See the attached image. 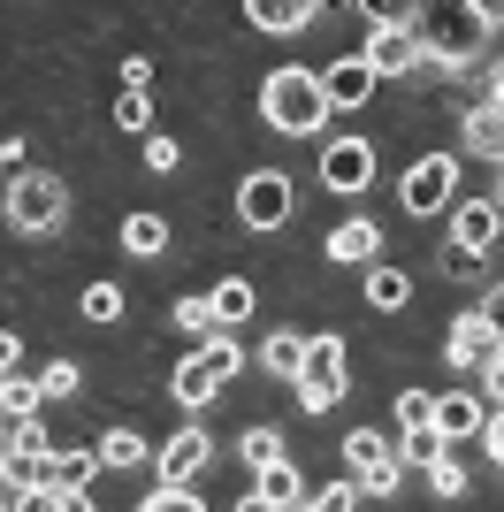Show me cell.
I'll list each match as a JSON object with an SVG mask.
<instances>
[{
	"label": "cell",
	"mask_w": 504,
	"mask_h": 512,
	"mask_svg": "<svg viewBox=\"0 0 504 512\" xmlns=\"http://www.w3.org/2000/svg\"><path fill=\"white\" fill-rule=\"evenodd\" d=\"M146 169H153V176H176V169H184V146H176V138H161V130H146Z\"/></svg>",
	"instance_id": "cell-37"
},
{
	"label": "cell",
	"mask_w": 504,
	"mask_h": 512,
	"mask_svg": "<svg viewBox=\"0 0 504 512\" xmlns=\"http://www.w3.org/2000/svg\"><path fill=\"white\" fill-rule=\"evenodd\" d=\"M16 367H23V337L8 329V337H0V375H16Z\"/></svg>",
	"instance_id": "cell-40"
},
{
	"label": "cell",
	"mask_w": 504,
	"mask_h": 512,
	"mask_svg": "<svg viewBox=\"0 0 504 512\" xmlns=\"http://www.w3.org/2000/svg\"><path fill=\"white\" fill-rule=\"evenodd\" d=\"M459 153H466V161L504 169V107H497V100H466V115H459Z\"/></svg>",
	"instance_id": "cell-13"
},
{
	"label": "cell",
	"mask_w": 504,
	"mask_h": 512,
	"mask_svg": "<svg viewBox=\"0 0 504 512\" xmlns=\"http://www.w3.org/2000/svg\"><path fill=\"white\" fill-rule=\"evenodd\" d=\"M321 8H329V0H245V23H252V31H268V39H298Z\"/></svg>",
	"instance_id": "cell-17"
},
{
	"label": "cell",
	"mask_w": 504,
	"mask_h": 512,
	"mask_svg": "<svg viewBox=\"0 0 504 512\" xmlns=\"http://www.w3.org/2000/svg\"><path fill=\"white\" fill-rule=\"evenodd\" d=\"M39 383H46V398L62 406V398H84V390H92V375H84L77 360H46V367H39Z\"/></svg>",
	"instance_id": "cell-32"
},
{
	"label": "cell",
	"mask_w": 504,
	"mask_h": 512,
	"mask_svg": "<svg viewBox=\"0 0 504 512\" xmlns=\"http://www.w3.org/2000/svg\"><path fill=\"white\" fill-rule=\"evenodd\" d=\"M482 444H489V459H497V482H504V406L489 413V436H482Z\"/></svg>",
	"instance_id": "cell-39"
},
{
	"label": "cell",
	"mask_w": 504,
	"mask_h": 512,
	"mask_svg": "<svg viewBox=\"0 0 504 512\" xmlns=\"http://www.w3.org/2000/svg\"><path fill=\"white\" fill-rule=\"evenodd\" d=\"M359 497H367V490H359V474H352V482H306V512H352Z\"/></svg>",
	"instance_id": "cell-33"
},
{
	"label": "cell",
	"mask_w": 504,
	"mask_h": 512,
	"mask_svg": "<svg viewBox=\"0 0 504 512\" xmlns=\"http://www.w3.org/2000/svg\"><path fill=\"white\" fill-rule=\"evenodd\" d=\"M420 39L436 62H451L459 77L489 69V39H497V8L489 0H420Z\"/></svg>",
	"instance_id": "cell-1"
},
{
	"label": "cell",
	"mask_w": 504,
	"mask_h": 512,
	"mask_svg": "<svg viewBox=\"0 0 504 512\" xmlns=\"http://www.w3.org/2000/svg\"><path fill=\"white\" fill-rule=\"evenodd\" d=\"M428 490H436L443 505H459V497H466V467H459V451H451L443 467H428Z\"/></svg>",
	"instance_id": "cell-36"
},
{
	"label": "cell",
	"mask_w": 504,
	"mask_h": 512,
	"mask_svg": "<svg viewBox=\"0 0 504 512\" xmlns=\"http://www.w3.org/2000/svg\"><path fill=\"white\" fill-rule=\"evenodd\" d=\"M207 467H214V428H207V413H191V421L153 451V474H161V482H207Z\"/></svg>",
	"instance_id": "cell-8"
},
{
	"label": "cell",
	"mask_w": 504,
	"mask_h": 512,
	"mask_svg": "<svg viewBox=\"0 0 504 512\" xmlns=\"http://www.w3.org/2000/svg\"><path fill=\"white\" fill-rule=\"evenodd\" d=\"M451 199H459V153H420L413 169L398 176V207L413 214V222L451 214Z\"/></svg>",
	"instance_id": "cell-6"
},
{
	"label": "cell",
	"mask_w": 504,
	"mask_h": 512,
	"mask_svg": "<svg viewBox=\"0 0 504 512\" xmlns=\"http://www.w3.org/2000/svg\"><path fill=\"white\" fill-rule=\"evenodd\" d=\"M252 100H260V123H268L275 138H321V123L336 115V107H329V85H321V69H298V62L268 69Z\"/></svg>",
	"instance_id": "cell-2"
},
{
	"label": "cell",
	"mask_w": 504,
	"mask_h": 512,
	"mask_svg": "<svg viewBox=\"0 0 504 512\" xmlns=\"http://www.w3.org/2000/svg\"><path fill=\"white\" fill-rule=\"evenodd\" d=\"M252 306H260V283H252V276H222V283H214V314H222V329L252 321Z\"/></svg>",
	"instance_id": "cell-27"
},
{
	"label": "cell",
	"mask_w": 504,
	"mask_h": 512,
	"mask_svg": "<svg viewBox=\"0 0 504 512\" xmlns=\"http://www.w3.org/2000/svg\"><path fill=\"white\" fill-rule=\"evenodd\" d=\"M420 421H436V390H398L390 398V428H420Z\"/></svg>",
	"instance_id": "cell-34"
},
{
	"label": "cell",
	"mask_w": 504,
	"mask_h": 512,
	"mask_svg": "<svg viewBox=\"0 0 504 512\" xmlns=\"http://www.w3.org/2000/svg\"><path fill=\"white\" fill-rule=\"evenodd\" d=\"M168 321H176L184 337H214V329H222V314H214V291H184V299L168 306Z\"/></svg>",
	"instance_id": "cell-28"
},
{
	"label": "cell",
	"mask_w": 504,
	"mask_h": 512,
	"mask_svg": "<svg viewBox=\"0 0 504 512\" xmlns=\"http://www.w3.org/2000/svg\"><path fill=\"white\" fill-rule=\"evenodd\" d=\"M100 459H107V474H138V467H146V436H138L130 421H107Z\"/></svg>",
	"instance_id": "cell-26"
},
{
	"label": "cell",
	"mask_w": 504,
	"mask_h": 512,
	"mask_svg": "<svg viewBox=\"0 0 504 512\" xmlns=\"http://www.w3.org/2000/svg\"><path fill=\"white\" fill-rule=\"evenodd\" d=\"M8 230L46 245V237L69 230V184L54 169H16L8 176Z\"/></svg>",
	"instance_id": "cell-3"
},
{
	"label": "cell",
	"mask_w": 504,
	"mask_h": 512,
	"mask_svg": "<svg viewBox=\"0 0 504 512\" xmlns=\"http://www.w3.org/2000/svg\"><path fill=\"white\" fill-rule=\"evenodd\" d=\"M321 85H329V107H336V115H367V107H375V92L390 85V77H382L367 54H336V62L321 69Z\"/></svg>",
	"instance_id": "cell-11"
},
{
	"label": "cell",
	"mask_w": 504,
	"mask_h": 512,
	"mask_svg": "<svg viewBox=\"0 0 504 512\" xmlns=\"http://www.w3.org/2000/svg\"><path fill=\"white\" fill-rule=\"evenodd\" d=\"M306 344H314V337H298V329H268V344L252 352V367H260L268 383H298V367H306Z\"/></svg>",
	"instance_id": "cell-19"
},
{
	"label": "cell",
	"mask_w": 504,
	"mask_h": 512,
	"mask_svg": "<svg viewBox=\"0 0 504 512\" xmlns=\"http://www.w3.org/2000/svg\"><path fill=\"white\" fill-rule=\"evenodd\" d=\"M245 512H283V505H306V474L291 459H275V467H252V490L237 497Z\"/></svg>",
	"instance_id": "cell-14"
},
{
	"label": "cell",
	"mask_w": 504,
	"mask_h": 512,
	"mask_svg": "<svg viewBox=\"0 0 504 512\" xmlns=\"http://www.w3.org/2000/svg\"><path fill=\"white\" fill-rule=\"evenodd\" d=\"M237 459H245V467H275V459H291V444H283V428H275V421H252L245 444H237Z\"/></svg>",
	"instance_id": "cell-29"
},
{
	"label": "cell",
	"mask_w": 504,
	"mask_h": 512,
	"mask_svg": "<svg viewBox=\"0 0 504 512\" xmlns=\"http://www.w3.org/2000/svg\"><path fill=\"white\" fill-rule=\"evenodd\" d=\"M153 77H161V62H153V54H123V85L153 92Z\"/></svg>",
	"instance_id": "cell-38"
},
{
	"label": "cell",
	"mask_w": 504,
	"mask_h": 512,
	"mask_svg": "<svg viewBox=\"0 0 504 512\" xmlns=\"http://www.w3.org/2000/svg\"><path fill=\"white\" fill-rule=\"evenodd\" d=\"M359 54H367L390 85H405V77L428 62V39H420V23H367V46H359Z\"/></svg>",
	"instance_id": "cell-10"
},
{
	"label": "cell",
	"mask_w": 504,
	"mask_h": 512,
	"mask_svg": "<svg viewBox=\"0 0 504 512\" xmlns=\"http://www.w3.org/2000/svg\"><path fill=\"white\" fill-rule=\"evenodd\" d=\"M436 268H443V283H451V276L474 283L489 268V253H474V245H459V237H443V245H436Z\"/></svg>",
	"instance_id": "cell-31"
},
{
	"label": "cell",
	"mask_w": 504,
	"mask_h": 512,
	"mask_svg": "<svg viewBox=\"0 0 504 512\" xmlns=\"http://www.w3.org/2000/svg\"><path fill=\"white\" fill-rule=\"evenodd\" d=\"M482 375H489V406H504V352H497V360L482 367Z\"/></svg>",
	"instance_id": "cell-41"
},
{
	"label": "cell",
	"mask_w": 504,
	"mask_h": 512,
	"mask_svg": "<svg viewBox=\"0 0 504 512\" xmlns=\"http://www.w3.org/2000/svg\"><path fill=\"white\" fill-rule=\"evenodd\" d=\"M77 314L92 321V329H115V321L130 314V291H123V283H107V276H92V283L77 291Z\"/></svg>",
	"instance_id": "cell-24"
},
{
	"label": "cell",
	"mask_w": 504,
	"mask_h": 512,
	"mask_svg": "<svg viewBox=\"0 0 504 512\" xmlns=\"http://www.w3.org/2000/svg\"><path fill=\"white\" fill-rule=\"evenodd\" d=\"M222 390H230V375L214 367V352H207V344H191L184 360L168 367V398H176L184 413H207L214 398H222Z\"/></svg>",
	"instance_id": "cell-12"
},
{
	"label": "cell",
	"mask_w": 504,
	"mask_h": 512,
	"mask_svg": "<svg viewBox=\"0 0 504 512\" xmlns=\"http://www.w3.org/2000/svg\"><path fill=\"white\" fill-rule=\"evenodd\" d=\"M436 344H443V360H451V367H489V360L504 352V329L489 321V306H466V314L443 321Z\"/></svg>",
	"instance_id": "cell-9"
},
{
	"label": "cell",
	"mask_w": 504,
	"mask_h": 512,
	"mask_svg": "<svg viewBox=\"0 0 504 512\" xmlns=\"http://www.w3.org/2000/svg\"><path fill=\"white\" fill-rule=\"evenodd\" d=\"M46 406H54V398H46V383L31 375V367H16V375H0V421H39Z\"/></svg>",
	"instance_id": "cell-22"
},
{
	"label": "cell",
	"mask_w": 504,
	"mask_h": 512,
	"mask_svg": "<svg viewBox=\"0 0 504 512\" xmlns=\"http://www.w3.org/2000/svg\"><path fill=\"white\" fill-rule=\"evenodd\" d=\"M382 467H398V444L382 428H352L344 436V474H382Z\"/></svg>",
	"instance_id": "cell-23"
},
{
	"label": "cell",
	"mask_w": 504,
	"mask_h": 512,
	"mask_svg": "<svg viewBox=\"0 0 504 512\" xmlns=\"http://www.w3.org/2000/svg\"><path fill=\"white\" fill-rule=\"evenodd\" d=\"M359 299L390 321V314H405V306H413V276H405V268H390V260H367V291H359Z\"/></svg>",
	"instance_id": "cell-20"
},
{
	"label": "cell",
	"mask_w": 504,
	"mask_h": 512,
	"mask_svg": "<svg viewBox=\"0 0 504 512\" xmlns=\"http://www.w3.org/2000/svg\"><path fill=\"white\" fill-rule=\"evenodd\" d=\"M489 8H497V23H504V0H489Z\"/></svg>",
	"instance_id": "cell-43"
},
{
	"label": "cell",
	"mask_w": 504,
	"mask_h": 512,
	"mask_svg": "<svg viewBox=\"0 0 504 512\" xmlns=\"http://www.w3.org/2000/svg\"><path fill=\"white\" fill-rule=\"evenodd\" d=\"M168 237H176V230H168V214H123V253L130 260H161Z\"/></svg>",
	"instance_id": "cell-25"
},
{
	"label": "cell",
	"mask_w": 504,
	"mask_h": 512,
	"mask_svg": "<svg viewBox=\"0 0 504 512\" xmlns=\"http://www.w3.org/2000/svg\"><path fill=\"white\" fill-rule=\"evenodd\" d=\"M298 406H306V413H329V406H344V390H352V344H344V337H336V329H329V337H314V344H306V367H298Z\"/></svg>",
	"instance_id": "cell-5"
},
{
	"label": "cell",
	"mask_w": 504,
	"mask_h": 512,
	"mask_svg": "<svg viewBox=\"0 0 504 512\" xmlns=\"http://www.w3.org/2000/svg\"><path fill=\"white\" fill-rule=\"evenodd\" d=\"M482 306H489V321H497V329H504V276L489 283V299H482Z\"/></svg>",
	"instance_id": "cell-42"
},
{
	"label": "cell",
	"mask_w": 504,
	"mask_h": 512,
	"mask_svg": "<svg viewBox=\"0 0 504 512\" xmlns=\"http://www.w3.org/2000/svg\"><path fill=\"white\" fill-rule=\"evenodd\" d=\"M359 23H413L420 16V0H352Z\"/></svg>",
	"instance_id": "cell-35"
},
{
	"label": "cell",
	"mask_w": 504,
	"mask_h": 512,
	"mask_svg": "<svg viewBox=\"0 0 504 512\" xmlns=\"http://www.w3.org/2000/svg\"><path fill=\"white\" fill-rule=\"evenodd\" d=\"M291 214H298V192H291V176L275 169V161H260V169L237 176V230L245 237H275Z\"/></svg>",
	"instance_id": "cell-4"
},
{
	"label": "cell",
	"mask_w": 504,
	"mask_h": 512,
	"mask_svg": "<svg viewBox=\"0 0 504 512\" xmlns=\"http://www.w3.org/2000/svg\"><path fill=\"white\" fill-rule=\"evenodd\" d=\"M321 253H329V260H352V268H367V260H382V230L367 222V214H344L336 230H321Z\"/></svg>",
	"instance_id": "cell-18"
},
{
	"label": "cell",
	"mask_w": 504,
	"mask_h": 512,
	"mask_svg": "<svg viewBox=\"0 0 504 512\" xmlns=\"http://www.w3.org/2000/svg\"><path fill=\"white\" fill-rule=\"evenodd\" d=\"M451 436H443V421H420V428H398V459L413 474H428V467H443V459H451Z\"/></svg>",
	"instance_id": "cell-21"
},
{
	"label": "cell",
	"mask_w": 504,
	"mask_h": 512,
	"mask_svg": "<svg viewBox=\"0 0 504 512\" xmlns=\"http://www.w3.org/2000/svg\"><path fill=\"white\" fill-rule=\"evenodd\" d=\"M489 398H474V390H436V421H443V436L451 444H482L489 436Z\"/></svg>",
	"instance_id": "cell-16"
},
{
	"label": "cell",
	"mask_w": 504,
	"mask_h": 512,
	"mask_svg": "<svg viewBox=\"0 0 504 512\" xmlns=\"http://www.w3.org/2000/svg\"><path fill=\"white\" fill-rule=\"evenodd\" d=\"M375 169H382L375 138H321V161H314L321 192H336V199H359L367 184H375Z\"/></svg>",
	"instance_id": "cell-7"
},
{
	"label": "cell",
	"mask_w": 504,
	"mask_h": 512,
	"mask_svg": "<svg viewBox=\"0 0 504 512\" xmlns=\"http://www.w3.org/2000/svg\"><path fill=\"white\" fill-rule=\"evenodd\" d=\"M451 237L474 245V253H497L504 245V199H451Z\"/></svg>",
	"instance_id": "cell-15"
},
{
	"label": "cell",
	"mask_w": 504,
	"mask_h": 512,
	"mask_svg": "<svg viewBox=\"0 0 504 512\" xmlns=\"http://www.w3.org/2000/svg\"><path fill=\"white\" fill-rule=\"evenodd\" d=\"M107 123L123 130V138H146V130H153V92L123 85V92H115V115H107Z\"/></svg>",
	"instance_id": "cell-30"
}]
</instances>
